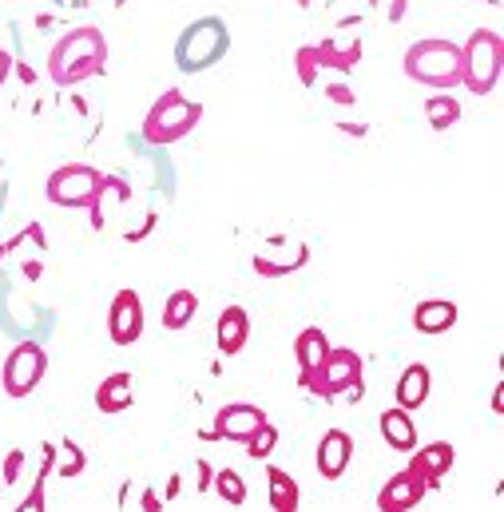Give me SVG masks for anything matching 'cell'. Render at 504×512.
<instances>
[{
    "mask_svg": "<svg viewBox=\"0 0 504 512\" xmlns=\"http://www.w3.org/2000/svg\"><path fill=\"white\" fill-rule=\"evenodd\" d=\"M314 461H318V477H326V481L346 477V469L354 461V437L346 429H326L322 441H318V457Z\"/></svg>",
    "mask_w": 504,
    "mask_h": 512,
    "instance_id": "cell-11",
    "label": "cell"
},
{
    "mask_svg": "<svg viewBox=\"0 0 504 512\" xmlns=\"http://www.w3.org/2000/svg\"><path fill=\"white\" fill-rule=\"evenodd\" d=\"M44 374H48V350L40 342L24 338V342H16L8 350V358L0 366V385H4V393L12 401H20V397H28L36 385L44 382Z\"/></svg>",
    "mask_w": 504,
    "mask_h": 512,
    "instance_id": "cell-8",
    "label": "cell"
},
{
    "mask_svg": "<svg viewBox=\"0 0 504 512\" xmlns=\"http://www.w3.org/2000/svg\"><path fill=\"white\" fill-rule=\"evenodd\" d=\"M84 465H88V457H84V449H80L76 441H60V445H56V461H52V469H56L64 481H68V477H80Z\"/></svg>",
    "mask_w": 504,
    "mask_h": 512,
    "instance_id": "cell-26",
    "label": "cell"
},
{
    "mask_svg": "<svg viewBox=\"0 0 504 512\" xmlns=\"http://www.w3.org/2000/svg\"><path fill=\"white\" fill-rule=\"evenodd\" d=\"M199 120H203V104L191 100V96H183L179 88H167V92L147 108L139 135H143L151 147H171V143L187 139L191 131L199 128Z\"/></svg>",
    "mask_w": 504,
    "mask_h": 512,
    "instance_id": "cell-4",
    "label": "cell"
},
{
    "mask_svg": "<svg viewBox=\"0 0 504 512\" xmlns=\"http://www.w3.org/2000/svg\"><path fill=\"white\" fill-rule=\"evenodd\" d=\"M266 421V413L251 405V401H231V405H223L219 413H215V421H211V429H203V437L207 441H247L254 429Z\"/></svg>",
    "mask_w": 504,
    "mask_h": 512,
    "instance_id": "cell-9",
    "label": "cell"
},
{
    "mask_svg": "<svg viewBox=\"0 0 504 512\" xmlns=\"http://www.w3.org/2000/svg\"><path fill=\"white\" fill-rule=\"evenodd\" d=\"M195 314H199V294L187 290V286H179L163 302V330H187Z\"/></svg>",
    "mask_w": 504,
    "mask_h": 512,
    "instance_id": "cell-21",
    "label": "cell"
},
{
    "mask_svg": "<svg viewBox=\"0 0 504 512\" xmlns=\"http://www.w3.org/2000/svg\"><path fill=\"white\" fill-rule=\"evenodd\" d=\"M195 473H199V481H195V489H199V493H207V489H211V477H215V469H211L207 461H195Z\"/></svg>",
    "mask_w": 504,
    "mask_h": 512,
    "instance_id": "cell-31",
    "label": "cell"
},
{
    "mask_svg": "<svg viewBox=\"0 0 504 512\" xmlns=\"http://www.w3.org/2000/svg\"><path fill=\"white\" fill-rule=\"evenodd\" d=\"M310 4H314V0H298V8H310Z\"/></svg>",
    "mask_w": 504,
    "mask_h": 512,
    "instance_id": "cell-37",
    "label": "cell"
},
{
    "mask_svg": "<svg viewBox=\"0 0 504 512\" xmlns=\"http://www.w3.org/2000/svg\"><path fill=\"white\" fill-rule=\"evenodd\" d=\"M326 96H330L334 104H354V92H350L346 84H330V88H326Z\"/></svg>",
    "mask_w": 504,
    "mask_h": 512,
    "instance_id": "cell-32",
    "label": "cell"
},
{
    "mask_svg": "<svg viewBox=\"0 0 504 512\" xmlns=\"http://www.w3.org/2000/svg\"><path fill=\"white\" fill-rule=\"evenodd\" d=\"M139 509L143 512H159L163 505H159V493L155 489H143V497H139Z\"/></svg>",
    "mask_w": 504,
    "mask_h": 512,
    "instance_id": "cell-34",
    "label": "cell"
},
{
    "mask_svg": "<svg viewBox=\"0 0 504 512\" xmlns=\"http://www.w3.org/2000/svg\"><path fill=\"white\" fill-rule=\"evenodd\" d=\"M108 338L116 346H135L143 338V298L131 286L116 290V298L108 306Z\"/></svg>",
    "mask_w": 504,
    "mask_h": 512,
    "instance_id": "cell-10",
    "label": "cell"
},
{
    "mask_svg": "<svg viewBox=\"0 0 504 512\" xmlns=\"http://www.w3.org/2000/svg\"><path fill=\"white\" fill-rule=\"evenodd\" d=\"M52 4H60V8H84V0H52Z\"/></svg>",
    "mask_w": 504,
    "mask_h": 512,
    "instance_id": "cell-36",
    "label": "cell"
},
{
    "mask_svg": "<svg viewBox=\"0 0 504 512\" xmlns=\"http://www.w3.org/2000/svg\"><path fill=\"white\" fill-rule=\"evenodd\" d=\"M108 68V36L96 24L68 28L48 52V76L56 88H76Z\"/></svg>",
    "mask_w": 504,
    "mask_h": 512,
    "instance_id": "cell-1",
    "label": "cell"
},
{
    "mask_svg": "<svg viewBox=\"0 0 504 512\" xmlns=\"http://www.w3.org/2000/svg\"><path fill=\"white\" fill-rule=\"evenodd\" d=\"M52 461H56V445H44V465H40V477H36L32 493L20 501V512H40V509H44V481H48V473H52Z\"/></svg>",
    "mask_w": 504,
    "mask_h": 512,
    "instance_id": "cell-28",
    "label": "cell"
},
{
    "mask_svg": "<svg viewBox=\"0 0 504 512\" xmlns=\"http://www.w3.org/2000/svg\"><path fill=\"white\" fill-rule=\"evenodd\" d=\"M378 425L389 449H397V453H413V449H417V421L409 417V409H401V405L385 409Z\"/></svg>",
    "mask_w": 504,
    "mask_h": 512,
    "instance_id": "cell-17",
    "label": "cell"
},
{
    "mask_svg": "<svg viewBox=\"0 0 504 512\" xmlns=\"http://www.w3.org/2000/svg\"><path fill=\"white\" fill-rule=\"evenodd\" d=\"M385 20L389 24H401L405 20V0H385Z\"/></svg>",
    "mask_w": 504,
    "mask_h": 512,
    "instance_id": "cell-33",
    "label": "cell"
},
{
    "mask_svg": "<svg viewBox=\"0 0 504 512\" xmlns=\"http://www.w3.org/2000/svg\"><path fill=\"white\" fill-rule=\"evenodd\" d=\"M401 68L413 84L453 92V88H461V44L445 40V36H425V40L405 48Z\"/></svg>",
    "mask_w": 504,
    "mask_h": 512,
    "instance_id": "cell-3",
    "label": "cell"
},
{
    "mask_svg": "<svg viewBox=\"0 0 504 512\" xmlns=\"http://www.w3.org/2000/svg\"><path fill=\"white\" fill-rule=\"evenodd\" d=\"M231 52V28L223 16H195L179 36H175V68L183 76H199L215 64H223Z\"/></svg>",
    "mask_w": 504,
    "mask_h": 512,
    "instance_id": "cell-2",
    "label": "cell"
},
{
    "mask_svg": "<svg viewBox=\"0 0 504 512\" xmlns=\"http://www.w3.org/2000/svg\"><path fill=\"white\" fill-rule=\"evenodd\" d=\"M247 338H251V314L243 306H223V314L215 322V346H219V354L223 358L243 354Z\"/></svg>",
    "mask_w": 504,
    "mask_h": 512,
    "instance_id": "cell-14",
    "label": "cell"
},
{
    "mask_svg": "<svg viewBox=\"0 0 504 512\" xmlns=\"http://www.w3.org/2000/svg\"><path fill=\"white\" fill-rule=\"evenodd\" d=\"M266 485H270V509L274 512H298L302 505V489L286 469H266Z\"/></svg>",
    "mask_w": 504,
    "mask_h": 512,
    "instance_id": "cell-22",
    "label": "cell"
},
{
    "mask_svg": "<svg viewBox=\"0 0 504 512\" xmlns=\"http://www.w3.org/2000/svg\"><path fill=\"white\" fill-rule=\"evenodd\" d=\"M330 354V338L318 330V326H306L298 338H294V362H298V378L306 382L318 366H322V358Z\"/></svg>",
    "mask_w": 504,
    "mask_h": 512,
    "instance_id": "cell-20",
    "label": "cell"
},
{
    "mask_svg": "<svg viewBox=\"0 0 504 512\" xmlns=\"http://www.w3.org/2000/svg\"><path fill=\"white\" fill-rule=\"evenodd\" d=\"M362 370H366V362H362L358 350H350V346H330V354L322 358V366H318L302 385H306L314 397H322V401H334V397L358 401V397H362Z\"/></svg>",
    "mask_w": 504,
    "mask_h": 512,
    "instance_id": "cell-6",
    "label": "cell"
},
{
    "mask_svg": "<svg viewBox=\"0 0 504 512\" xmlns=\"http://www.w3.org/2000/svg\"><path fill=\"white\" fill-rule=\"evenodd\" d=\"M429 389H433L429 366H425V362H413V366H405L401 378H397V405L413 413V409H421V405L429 401Z\"/></svg>",
    "mask_w": 504,
    "mask_h": 512,
    "instance_id": "cell-19",
    "label": "cell"
},
{
    "mask_svg": "<svg viewBox=\"0 0 504 512\" xmlns=\"http://www.w3.org/2000/svg\"><path fill=\"white\" fill-rule=\"evenodd\" d=\"M294 72H298L302 88H314V84H318V72H322V64H318V52H314V44H302V48L294 52Z\"/></svg>",
    "mask_w": 504,
    "mask_h": 512,
    "instance_id": "cell-29",
    "label": "cell"
},
{
    "mask_svg": "<svg viewBox=\"0 0 504 512\" xmlns=\"http://www.w3.org/2000/svg\"><path fill=\"white\" fill-rule=\"evenodd\" d=\"M211 489H215V493H219V501H227L231 509L247 505V481H243L235 469H215V477H211Z\"/></svg>",
    "mask_w": 504,
    "mask_h": 512,
    "instance_id": "cell-25",
    "label": "cell"
},
{
    "mask_svg": "<svg viewBox=\"0 0 504 512\" xmlns=\"http://www.w3.org/2000/svg\"><path fill=\"white\" fill-rule=\"evenodd\" d=\"M453 461H457L453 445H449V441H433V445H421V449H413V457H409V469H413V473L425 481V489H441V481L449 477Z\"/></svg>",
    "mask_w": 504,
    "mask_h": 512,
    "instance_id": "cell-12",
    "label": "cell"
},
{
    "mask_svg": "<svg viewBox=\"0 0 504 512\" xmlns=\"http://www.w3.org/2000/svg\"><path fill=\"white\" fill-rule=\"evenodd\" d=\"M104 187H108V175L100 167H88V163H64L48 175L44 183V195L52 207H64V211H88L96 199H104Z\"/></svg>",
    "mask_w": 504,
    "mask_h": 512,
    "instance_id": "cell-7",
    "label": "cell"
},
{
    "mask_svg": "<svg viewBox=\"0 0 504 512\" xmlns=\"http://www.w3.org/2000/svg\"><path fill=\"white\" fill-rule=\"evenodd\" d=\"M131 401H135V378L127 370H116L96 385V409L100 413H127Z\"/></svg>",
    "mask_w": 504,
    "mask_h": 512,
    "instance_id": "cell-18",
    "label": "cell"
},
{
    "mask_svg": "<svg viewBox=\"0 0 504 512\" xmlns=\"http://www.w3.org/2000/svg\"><path fill=\"white\" fill-rule=\"evenodd\" d=\"M8 76H12V56L0 48V92H4V84H8Z\"/></svg>",
    "mask_w": 504,
    "mask_h": 512,
    "instance_id": "cell-35",
    "label": "cell"
},
{
    "mask_svg": "<svg viewBox=\"0 0 504 512\" xmlns=\"http://www.w3.org/2000/svg\"><path fill=\"white\" fill-rule=\"evenodd\" d=\"M243 445H247V457H251V461H266V457L274 453V445H278V429H274L270 421H262Z\"/></svg>",
    "mask_w": 504,
    "mask_h": 512,
    "instance_id": "cell-27",
    "label": "cell"
},
{
    "mask_svg": "<svg viewBox=\"0 0 504 512\" xmlns=\"http://www.w3.org/2000/svg\"><path fill=\"white\" fill-rule=\"evenodd\" d=\"M314 52H318L322 68H334V72L350 76L362 64V36H330V40L314 44Z\"/></svg>",
    "mask_w": 504,
    "mask_h": 512,
    "instance_id": "cell-15",
    "label": "cell"
},
{
    "mask_svg": "<svg viewBox=\"0 0 504 512\" xmlns=\"http://www.w3.org/2000/svg\"><path fill=\"white\" fill-rule=\"evenodd\" d=\"M310 262V247L306 243H298V251H294V258H266V255H254V274L258 278H286V274H294V270H302Z\"/></svg>",
    "mask_w": 504,
    "mask_h": 512,
    "instance_id": "cell-23",
    "label": "cell"
},
{
    "mask_svg": "<svg viewBox=\"0 0 504 512\" xmlns=\"http://www.w3.org/2000/svg\"><path fill=\"white\" fill-rule=\"evenodd\" d=\"M20 469H24V449H12V453L4 457V485H16Z\"/></svg>",
    "mask_w": 504,
    "mask_h": 512,
    "instance_id": "cell-30",
    "label": "cell"
},
{
    "mask_svg": "<svg viewBox=\"0 0 504 512\" xmlns=\"http://www.w3.org/2000/svg\"><path fill=\"white\" fill-rule=\"evenodd\" d=\"M425 481L413 473V469H401L397 477L385 481V489L378 493V509L381 512H413L425 501Z\"/></svg>",
    "mask_w": 504,
    "mask_h": 512,
    "instance_id": "cell-13",
    "label": "cell"
},
{
    "mask_svg": "<svg viewBox=\"0 0 504 512\" xmlns=\"http://www.w3.org/2000/svg\"><path fill=\"white\" fill-rule=\"evenodd\" d=\"M453 326H457V306L449 298H425V302L413 306V330L417 334L433 338V334H445Z\"/></svg>",
    "mask_w": 504,
    "mask_h": 512,
    "instance_id": "cell-16",
    "label": "cell"
},
{
    "mask_svg": "<svg viewBox=\"0 0 504 512\" xmlns=\"http://www.w3.org/2000/svg\"><path fill=\"white\" fill-rule=\"evenodd\" d=\"M504 68V40L493 28H477L469 32V40L461 44V88H469L473 96H493L501 84Z\"/></svg>",
    "mask_w": 504,
    "mask_h": 512,
    "instance_id": "cell-5",
    "label": "cell"
},
{
    "mask_svg": "<svg viewBox=\"0 0 504 512\" xmlns=\"http://www.w3.org/2000/svg\"><path fill=\"white\" fill-rule=\"evenodd\" d=\"M425 120H429V128L433 131H449L457 120H461V100L457 96H429L425 100Z\"/></svg>",
    "mask_w": 504,
    "mask_h": 512,
    "instance_id": "cell-24",
    "label": "cell"
}]
</instances>
